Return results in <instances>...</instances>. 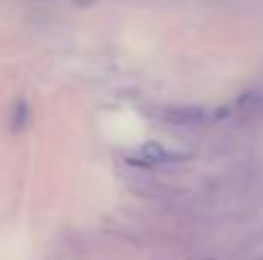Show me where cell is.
<instances>
[{"mask_svg":"<svg viewBox=\"0 0 263 260\" xmlns=\"http://www.w3.org/2000/svg\"><path fill=\"white\" fill-rule=\"evenodd\" d=\"M161 120L176 128H197L207 120V112L194 105H172L161 112Z\"/></svg>","mask_w":263,"mask_h":260,"instance_id":"cell-2","label":"cell"},{"mask_svg":"<svg viewBox=\"0 0 263 260\" xmlns=\"http://www.w3.org/2000/svg\"><path fill=\"white\" fill-rule=\"evenodd\" d=\"M133 164H141V166H176L179 161H184V153L166 148L164 143H146L141 146V151L136 153V158H130Z\"/></svg>","mask_w":263,"mask_h":260,"instance_id":"cell-1","label":"cell"},{"mask_svg":"<svg viewBox=\"0 0 263 260\" xmlns=\"http://www.w3.org/2000/svg\"><path fill=\"white\" fill-rule=\"evenodd\" d=\"M235 107L246 115H261L263 117V92H246L243 97H238Z\"/></svg>","mask_w":263,"mask_h":260,"instance_id":"cell-3","label":"cell"},{"mask_svg":"<svg viewBox=\"0 0 263 260\" xmlns=\"http://www.w3.org/2000/svg\"><path fill=\"white\" fill-rule=\"evenodd\" d=\"M256 260H263V258H256Z\"/></svg>","mask_w":263,"mask_h":260,"instance_id":"cell-5","label":"cell"},{"mask_svg":"<svg viewBox=\"0 0 263 260\" xmlns=\"http://www.w3.org/2000/svg\"><path fill=\"white\" fill-rule=\"evenodd\" d=\"M28 117H31V110H28V102L26 99H18L15 107H13V115H10V128L18 133L28 125Z\"/></svg>","mask_w":263,"mask_h":260,"instance_id":"cell-4","label":"cell"}]
</instances>
